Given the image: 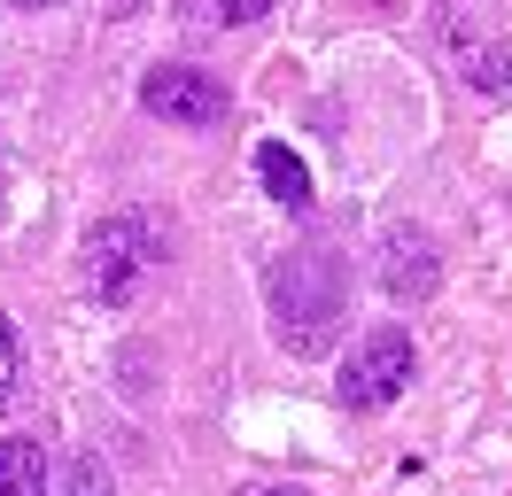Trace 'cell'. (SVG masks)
<instances>
[{"label": "cell", "instance_id": "10", "mask_svg": "<svg viewBox=\"0 0 512 496\" xmlns=\"http://www.w3.org/2000/svg\"><path fill=\"white\" fill-rule=\"evenodd\" d=\"M225 24H256V16H272V0H218Z\"/></svg>", "mask_w": 512, "mask_h": 496}, {"label": "cell", "instance_id": "14", "mask_svg": "<svg viewBox=\"0 0 512 496\" xmlns=\"http://www.w3.org/2000/svg\"><path fill=\"white\" fill-rule=\"evenodd\" d=\"M109 8H117V16H132V8H140V0H109Z\"/></svg>", "mask_w": 512, "mask_h": 496}, {"label": "cell", "instance_id": "6", "mask_svg": "<svg viewBox=\"0 0 512 496\" xmlns=\"http://www.w3.org/2000/svg\"><path fill=\"white\" fill-rule=\"evenodd\" d=\"M443 287V256H435V241L419 233V225H396L381 241V295L388 303H427Z\"/></svg>", "mask_w": 512, "mask_h": 496}, {"label": "cell", "instance_id": "2", "mask_svg": "<svg viewBox=\"0 0 512 496\" xmlns=\"http://www.w3.org/2000/svg\"><path fill=\"white\" fill-rule=\"evenodd\" d=\"M163 264V241L148 217H101V225H86V248H78V272H86V295H101V303H132L148 279H156Z\"/></svg>", "mask_w": 512, "mask_h": 496}, {"label": "cell", "instance_id": "12", "mask_svg": "<svg viewBox=\"0 0 512 496\" xmlns=\"http://www.w3.org/2000/svg\"><path fill=\"white\" fill-rule=\"evenodd\" d=\"M241 496H311V489H241Z\"/></svg>", "mask_w": 512, "mask_h": 496}, {"label": "cell", "instance_id": "5", "mask_svg": "<svg viewBox=\"0 0 512 496\" xmlns=\"http://www.w3.org/2000/svg\"><path fill=\"white\" fill-rule=\"evenodd\" d=\"M140 109L163 117V124H187V132H210V124H225L233 93H225V78L194 70V62H156L140 78Z\"/></svg>", "mask_w": 512, "mask_h": 496}, {"label": "cell", "instance_id": "13", "mask_svg": "<svg viewBox=\"0 0 512 496\" xmlns=\"http://www.w3.org/2000/svg\"><path fill=\"white\" fill-rule=\"evenodd\" d=\"M16 8H63V0H16Z\"/></svg>", "mask_w": 512, "mask_h": 496}, {"label": "cell", "instance_id": "11", "mask_svg": "<svg viewBox=\"0 0 512 496\" xmlns=\"http://www.w3.org/2000/svg\"><path fill=\"white\" fill-rule=\"evenodd\" d=\"M78 496H109V465L78 458Z\"/></svg>", "mask_w": 512, "mask_h": 496}, {"label": "cell", "instance_id": "9", "mask_svg": "<svg viewBox=\"0 0 512 496\" xmlns=\"http://www.w3.org/2000/svg\"><path fill=\"white\" fill-rule=\"evenodd\" d=\"M24 388V341H16V326H8V310H0V403Z\"/></svg>", "mask_w": 512, "mask_h": 496}, {"label": "cell", "instance_id": "3", "mask_svg": "<svg viewBox=\"0 0 512 496\" xmlns=\"http://www.w3.org/2000/svg\"><path fill=\"white\" fill-rule=\"evenodd\" d=\"M435 39H443V62H450L458 86L505 93V39H497L489 0H443L435 8Z\"/></svg>", "mask_w": 512, "mask_h": 496}, {"label": "cell", "instance_id": "8", "mask_svg": "<svg viewBox=\"0 0 512 496\" xmlns=\"http://www.w3.org/2000/svg\"><path fill=\"white\" fill-rule=\"evenodd\" d=\"M0 496H47V458H39V442H24V434L0 442Z\"/></svg>", "mask_w": 512, "mask_h": 496}, {"label": "cell", "instance_id": "1", "mask_svg": "<svg viewBox=\"0 0 512 496\" xmlns=\"http://www.w3.org/2000/svg\"><path fill=\"white\" fill-rule=\"evenodd\" d=\"M264 303H272V341L288 357H326L342 334V248L334 241L288 248L264 279Z\"/></svg>", "mask_w": 512, "mask_h": 496}, {"label": "cell", "instance_id": "4", "mask_svg": "<svg viewBox=\"0 0 512 496\" xmlns=\"http://www.w3.org/2000/svg\"><path fill=\"white\" fill-rule=\"evenodd\" d=\"M412 372H419V357H412V334H396V326H381V334H365L350 349V365H342V403L350 411H388V403L412 388Z\"/></svg>", "mask_w": 512, "mask_h": 496}, {"label": "cell", "instance_id": "7", "mask_svg": "<svg viewBox=\"0 0 512 496\" xmlns=\"http://www.w3.org/2000/svg\"><path fill=\"white\" fill-rule=\"evenodd\" d=\"M256 179H264V194H272V202L311 210V171H303V155H295L288 140H264V148H256Z\"/></svg>", "mask_w": 512, "mask_h": 496}]
</instances>
